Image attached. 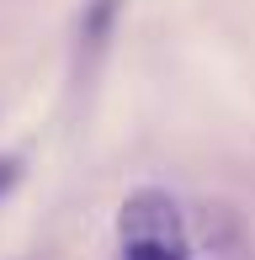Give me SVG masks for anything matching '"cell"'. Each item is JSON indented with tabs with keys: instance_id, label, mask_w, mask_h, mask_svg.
Here are the masks:
<instances>
[{
	"instance_id": "cell-1",
	"label": "cell",
	"mask_w": 255,
	"mask_h": 260,
	"mask_svg": "<svg viewBox=\"0 0 255 260\" xmlns=\"http://www.w3.org/2000/svg\"><path fill=\"white\" fill-rule=\"evenodd\" d=\"M117 239H186V218H181L176 197L160 186H138L117 212Z\"/></svg>"
},
{
	"instance_id": "cell-2",
	"label": "cell",
	"mask_w": 255,
	"mask_h": 260,
	"mask_svg": "<svg viewBox=\"0 0 255 260\" xmlns=\"http://www.w3.org/2000/svg\"><path fill=\"white\" fill-rule=\"evenodd\" d=\"M117 16H122V0H85V11H80V32H75L80 69H90L101 53H107L112 32H117Z\"/></svg>"
},
{
	"instance_id": "cell-3",
	"label": "cell",
	"mask_w": 255,
	"mask_h": 260,
	"mask_svg": "<svg viewBox=\"0 0 255 260\" xmlns=\"http://www.w3.org/2000/svg\"><path fill=\"white\" fill-rule=\"evenodd\" d=\"M239 212L234 207H213V202H202L197 207V239L202 244H213V250H224V239H234L239 244Z\"/></svg>"
},
{
	"instance_id": "cell-4",
	"label": "cell",
	"mask_w": 255,
	"mask_h": 260,
	"mask_svg": "<svg viewBox=\"0 0 255 260\" xmlns=\"http://www.w3.org/2000/svg\"><path fill=\"white\" fill-rule=\"evenodd\" d=\"M122 260H192V239H128Z\"/></svg>"
},
{
	"instance_id": "cell-5",
	"label": "cell",
	"mask_w": 255,
	"mask_h": 260,
	"mask_svg": "<svg viewBox=\"0 0 255 260\" xmlns=\"http://www.w3.org/2000/svg\"><path fill=\"white\" fill-rule=\"evenodd\" d=\"M21 181V154H0V197H11Z\"/></svg>"
}]
</instances>
